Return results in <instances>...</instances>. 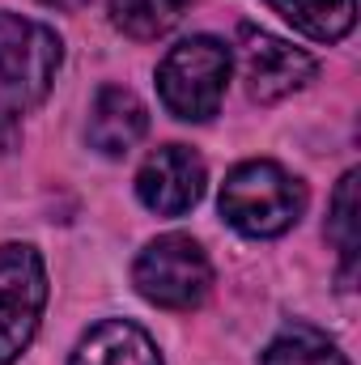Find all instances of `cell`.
Here are the masks:
<instances>
[{
    "instance_id": "obj_1",
    "label": "cell",
    "mask_w": 361,
    "mask_h": 365,
    "mask_svg": "<svg viewBox=\"0 0 361 365\" xmlns=\"http://www.w3.org/2000/svg\"><path fill=\"white\" fill-rule=\"evenodd\" d=\"M306 187L276 162H243L221 187V217L247 238H276L298 225Z\"/></svg>"
},
{
    "instance_id": "obj_2",
    "label": "cell",
    "mask_w": 361,
    "mask_h": 365,
    "mask_svg": "<svg viewBox=\"0 0 361 365\" xmlns=\"http://www.w3.org/2000/svg\"><path fill=\"white\" fill-rule=\"evenodd\" d=\"M64 47L43 21L0 9V115H26L39 106L60 73Z\"/></svg>"
},
{
    "instance_id": "obj_3",
    "label": "cell",
    "mask_w": 361,
    "mask_h": 365,
    "mask_svg": "<svg viewBox=\"0 0 361 365\" xmlns=\"http://www.w3.org/2000/svg\"><path fill=\"white\" fill-rule=\"evenodd\" d=\"M230 68H234V56L221 38L213 34L183 38L179 47H171V56L158 68V93L171 115H179L187 123H204L217 115L225 98Z\"/></svg>"
},
{
    "instance_id": "obj_4",
    "label": "cell",
    "mask_w": 361,
    "mask_h": 365,
    "mask_svg": "<svg viewBox=\"0 0 361 365\" xmlns=\"http://www.w3.org/2000/svg\"><path fill=\"white\" fill-rule=\"evenodd\" d=\"M136 293L162 310H195L213 289V264L187 234H162L136 255Z\"/></svg>"
},
{
    "instance_id": "obj_5",
    "label": "cell",
    "mask_w": 361,
    "mask_h": 365,
    "mask_svg": "<svg viewBox=\"0 0 361 365\" xmlns=\"http://www.w3.org/2000/svg\"><path fill=\"white\" fill-rule=\"evenodd\" d=\"M47 306V268L43 255L26 242L0 247V365L17 361L43 319Z\"/></svg>"
},
{
    "instance_id": "obj_6",
    "label": "cell",
    "mask_w": 361,
    "mask_h": 365,
    "mask_svg": "<svg viewBox=\"0 0 361 365\" xmlns=\"http://www.w3.org/2000/svg\"><path fill=\"white\" fill-rule=\"evenodd\" d=\"M238 68L255 102H280L289 93L306 90L319 73L315 56H306L302 47L276 38L268 30H255V26L238 30Z\"/></svg>"
},
{
    "instance_id": "obj_7",
    "label": "cell",
    "mask_w": 361,
    "mask_h": 365,
    "mask_svg": "<svg viewBox=\"0 0 361 365\" xmlns=\"http://www.w3.org/2000/svg\"><path fill=\"white\" fill-rule=\"evenodd\" d=\"M204 182H208V170H204V162H200L195 149H187V145H162V149H153L145 158V166L136 175V195L158 217H183L187 208L200 204Z\"/></svg>"
},
{
    "instance_id": "obj_8",
    "label": "cell",
    "mask_w": 361,
    "mask_h": 365,
    "mask_svg": "<svg viewBox=\"0 0 361 365\" xmlns=\"http://www.w3.org/2000/svg\"><path fill=\"white\" fill-rule=\"evenodd\" d=\"M149 132V110L145 102L123 86H102L90 106V145L106 158H123L141 136Z\"/></svg>"
},
{
    "instance_id": "obj_9",
    "label": "cell",
    "mask_w": 361,
    "mask_h": 365,
    "mask_svg": "<svg viewBox=\"0 0 361 365\" xmlns=\"http://www.w3.org/2000/svg\"><path fill=\"white\" fill-rule=\"evenodd\" d=\"M68 365H166L145 327L128 319H106L81 336Z\"/></svg>"
},
{
    "instance_id": "obj_10",
    "label": "cell",
    "mask_w": 361,
    "mask_h": 365,
    "mask_svg": "<svg viewBox=\"0 0 361 365\" xmlns=\"http://www.w3.org/2000/svg\"><path fill=\"white\" fill-rule=\"evenodd\" d=\"M268 4L315 43H336L357 21V0H268Z\"/></svg>"
},
{
    "instance_id": "obj_11",
    "label": "cell",
    "mask_w": 361,
    "mask_h": 365,
    "mask_svg": "<svg viewBox=\"0 0 361 365\" xmlns=\"http://www.w3.org/2000/svg\"><path fill=\"white\" fill-rule=\"evenodd\" d=\"M260 365H349V361H345L340 344L327 331H319L310 323H293L264 349Z\"/></svg>"
},
{
    "instance_id": "obj_12",
    "label": "cell",
    "mask_w": 361,
    "mask_h": 365,
    "mask_svg": "<svg viewBox=\"0 0 361 365\" xmlns=\"http://www.w3.org/2000/svg\"><path fill=\"white\" fill-rule=\"evenodd\" d=\"M187 13V0H111V26L128 38H162Z\"/></svg>"
},
{
    "instance_id": "obj_13",
    "label": "cell",
    "mask_w": 361,
    "mask_h": 365,
    "mask_svg": "<svg viewBox=\"0 0 361 365\" xmlns=\"http://www.w3.org/2000/svg\"><path fill=\"white\" fill-rule=\"evenodd\" d=\"M327 238L336 242V251L345 259V276H353V264H357V170H349L332 195Z\"/></svg>"
},
{
    "instance_id": "obj_14",
    "label": "cell",
    "mask_w": 361,
    "mask_h": 365,
    "mask_svg": "<svg viewBox=\"0 0 361 365\" xmlns=\"http://www.w3.org/2000/svg\"><path fill=\"white\" fill-rule=\"evenodd\" d=\"M43 4H81V0H43Z\"/></svg>"
}]
</instances>
